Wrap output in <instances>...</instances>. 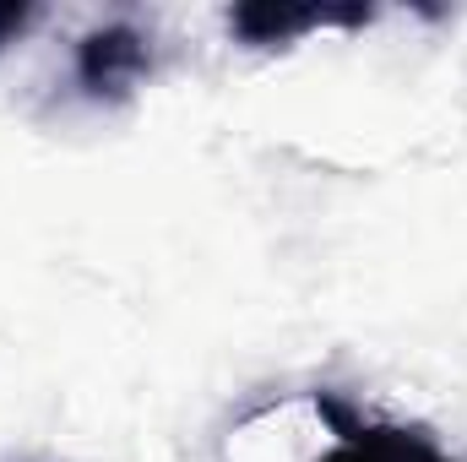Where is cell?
Listing matches in <instances>:
<instances>
[{"label": "cell", "mask_w": 467, "mask_h": 462, "mask_svg": "<svg viewBox=\"0 0 467 462\" xmlns=\"http://www.w3.org/2000/svg\"><path fill=\"white\" fill-rule=\"evenodd\" d=\"M316 408L337 430V446L321 462H451L430 436L402 430V425H364V419H353L337 397H316Z\"/></svg>", "instance_id": "6da1fadb"}, {"label": "cell", "mask_w": 467, "mask_h": 462, "mask_svg": "<svg viewBox=\"0 0 467 462\" xmlns=\"http://www.w3.org/2000/svg\"><path fill=\"white\" fill-rule=\"evenodd\" d=\"M147 66H152V38L130 22H109L88 33L77 49V82L88 99H119Z\"/></svg>", "instance_id": "7a4b0ae2"}, {"label": "cell", "mask_w": 467, "mask_h": 462, "mask_svg": "<svg viewBox=\"0 0 467 462\" xmlns=\"http://www.w3.org/2000/svg\"><path fill=\"white\" fill-rule=\"evenodd\" d=\"M364 11H272V5H244L234 11V27L250 38V44H277V38H294L305 27H321V22H358Z\"/></svg>", "instance_id": "3957f363"}, {"label": "cell", "mask_w": 467, "mask_h": 462, "mask_svg": "<svg viewBox=\"0 0 467 462\" xmlns=\"http://www.w3.org/2000/svg\"><path fill=\"white\" fill-rule=\"evenodd\" d=\"M27 22H33V5H0V49H5Z\"/></svg>", "instance_id": "277c9868"}]
</instances>
